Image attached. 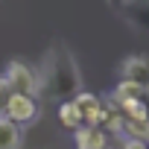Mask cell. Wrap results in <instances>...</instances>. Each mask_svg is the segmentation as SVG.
Returning a JSON list of instances; mask_svg holds the SVG:
<instances>
[{
	"label": "cell",
	"instance_id": "8fae6325",
	"mask_svg": "<svg viewBox=\"0 0 149 149\" xmlns=\"http://www.w3.org/2000/svg\"><path fill=\"white\" fill-rule=\"evenodd\" d=\"M114 102V100H111ZM120 111H123V117H132V120H143V117H149V108H146V102L143 100H120V102H114Z\"/></svg>",
	"mask_w": 149,
	"mask_h": 149
},
{
	"label": "cell",
	"instance_id": "5b68a950",
	"mask_svg": "<svg viewBox=\"0 0 149 149\" xmlns=\"http://www.w3.org/2000/svg\"><path fill=\"white\" fill-rule=\"evenodd\" d=\"M114 6L126 18V24L149 32V0H114Z\"/></svg>",
	"mask_w": 149,
	"mask_h": 149
},
{
	"label": "cell",
	"instance_id": "4fadbf2b",
	"mask_svg": "<svg viewBox=\"0 0 149 149\" xmlns=\"http://www.w3.org/2000/svg\"><path fill=\"white\" fill-rule=\"evenodd\" d=\"M12 85L6 82V76H0V114H3L6 111V105H9V100H12Z\"/></svg>",
	"mask_w": 149,
	"mask_h": 149
},
{
	"label": "cell",
	"instance_id": "3957f363",
	"mask_svg": "<svg viewBox=\"0 0 149 149\" xmlns=\"http://www.w3.org/2000/svg\"><path fill=\"white\" fill-rule=\"evenodd\" d=\"M3 117H9L18 126H29L38 117V97H26V94H12Z\"/></svg>",
	"mask_w": 149,
	"mask_h": 149
},
{
	"label": "cell",
	"instance_id": "277c9868",
	"mask_svg": "<svg viewBox=\"0 0 149 149\" xmlns=\"http://www.w3.org/2000/svg\"><path fill=\"white\" fill-rule=\"evenodd\" d=\"M120 79L132 82L134 88H140L143 94H149V58L146 56H129V58H123Z\"/></svg>",
	"mask_w": 149,
	"mask_h": 149
},
{
	"label": "cell",
	"instance_id": "7a4b0ae2",
	"mask_svg": "<svg viewBox=\"0 0 149 149\" xmlns=\"http://www.w3.org/2000/svg\"><path fill=\"white\" fill-rule=\"evenodd\" d=\"M6 82L12 85L15 94H26V97H38V76L35 70L24 61H9L6 64Z\"/></svg>",
	"mask_w": 149,
	"mask_h": 149
},
{
	"label": "cell",
	"instance_id": "7c38bea8",
	"mask_svg": "<svg viewBox=\"0 0 149 149\" xmlns=\"http://www.w3.org/2000/svg\"><path fill=\"white\" fill-rule=\"evenodd\" d=\"M111 100L114 102H120V100H143V91L140 88H134L132 82H117V88H114V94H111Z\"/></svg>",
	"mask_w": 149,
	"mask_h": 149
},
{
	"label": "cell",
	"instance_id": "30bf717a",
	"mask_svg": "<svg viewBox=\"0 0 149 149\" xmlns=\"http://www.w3.org/2000/svg\"><path fill=\"white\" fill-rule=\"evenodd\" d=\"M58 123H61L64 129H70V132L82 126V117H79L76 105H73V100H61V102H58Z\"/></svg>",
	"mask_w": 149,
	"mask_h": 149
},
{
	"label": "cell",
	"instance_id": "8992f818",
	"mask_svg": "<svg viewBox=\"0 0 149 149\" xmlns=\"http://www.w3.org/2000/svg\"><path fill=\"white\" fill-rule=\"evenodd\" d=\"M73 105H76L79 117H82V126H97L100 129V108H102V97L91 94V91H79L73 97Z\"/></svg>",
	"mask_w": 149,
	"mask_h": 149
},
{
	"label": "cell",
	"instance_id": "9c48e42d",
	"mask_svg": "<svg viewBox=\"0 0 149 149\" xmlns=\"http://www.w3.org/2000/svg\"><path fill=\"white\" fill-rule=\"evenodd\" d=\"M120 137H134V140H146L149 143V117H143V120L123 117V134Z\"/></svg>",
	"mask_w": 149,
	"mask_h": 149
},
{
	"label": "cell",
	"instance_id": "5bb4252c",
	"mask_svg": "<svg viewBox=\"0 0 149 149\" xmlns=\"http://www.w3.org/2000/svg\"><path fill=\"white\" fill-rule=\"evenodd\" d=\"M117 149H149V143L146 140H134V137H120Z\"/></svg>",
	"mask_w": 149,
	"mask_h": 149
},
{
	"label": "cell",
	"instance_id": "52a82bcc",
	"mask_svg": "<svg viewBox=\"0 0 149 149\" xmlns=\"http://www.w3.org/2000/svg\"><path fill=\"white\" fill-rule=\"evenodd\" d=\"M108 134L97 126H79L73 129V143H76V149H108Z\"/></svg>",
	"mask_w": 149,
	"mask_h": 149
},
{
	"label": "cell",
	"instance_id": "ba28073f",
	"mask_svg": "<svg viewBox=\"0 0 149 149\" xmlns=\"http://www.w3.org/2000/svg\"><path fill=\"white\" fill-rule=\"evenodd\" d=\"M21 146H24V126L0 114V149H21Z\"/></svg>",
	"mask_w": 149,
	"mask_h": 149
},
{
	"label": "cell",
	"instance_id": "6da1fadb",
	"mask_svg": "<svg viewBox=\"0 0 149 149\" xmlns=\"http://www.w3.org/2000/svg\"><path fill=\"white\" fill-rule=\"evenodd\" d=\"M35 76H38V97L41 100L61 102V100H73L82 91V70L64 41L50 44Z\"/></svg>",
	"mask_w": 149,
	"mask_h": 149
}]
</instances>
